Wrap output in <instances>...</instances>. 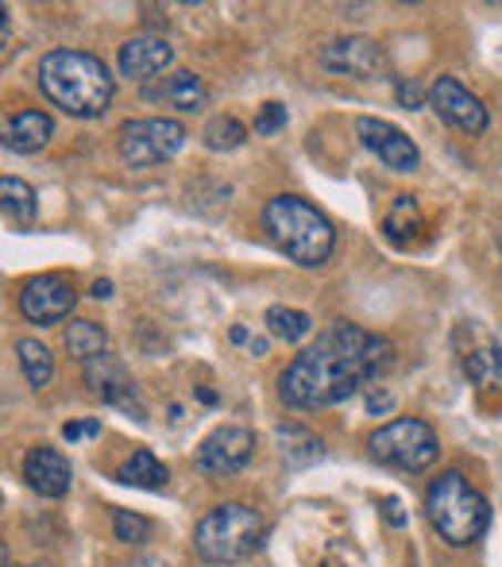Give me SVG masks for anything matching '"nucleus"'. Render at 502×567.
Segmentation results:
<instances>
[{"mask_svg":"<svg viewBox=\"0 0 502 567\" xmlns=\"http://www.w3.org/2000/svg\"><path fill=\"white\" fill-rule=\"evenodd\" d=\"M390 363H395V343L387 337L360 324H332L294 355V363L278 379V394L290 410H325L363 390Z\"/></svg>","mask_w":502,"mask_h":567,"instance_id":"nucleus-1","label":"nucleus"},{"mask_svg":"<svg viewBox=\"0 0 502 567\" xmlns=\"http://www.w3.org/2000/svg\"><path fill=\"white\" fill-rule=\"evenodd\" d=\"M39 90L62 113L93 120L113 101V78L105 62L90 51H47L39 59Z\"/></svg>","mask_w":502,"mask_h":567,"instance_id":"nucleus-2","label":"nucleus"},{"mask_svg":"<svg viewBox=\"0 0 502 567\" xmlns=\"http://www.w3.org/2000/svg\"><path fill=\"white\" fill-rule=\"evenodd\" d=\"M263 231L267 239L298 267H321L329 262L332 247H337V228L321 209L306 202V197H270L263 209Z\"/></svg>","mask_w":502,"mask_h":567,"instance_id":"nucleus-3","label":"nucleus"},{"mask_svg":"<svg viewBox=\"0 0 502 567\" xmlns=\"http://www.w3.org/2000/svg\"><path fill=\"white\" fill-rule=\"evenodd\" d=\"M426 514L433 522V529L441 533V540H449L452 548H468L488 533L491 525V506L460 471H444L441 478H433L426 491Z\"/></svg>","mask_w":502,"mask_h":567,"instance_id":"nucleus-4","label":"nucleus"},{"mask_svg":"<svg viewBox=\"0 0 502 567\" xmlns=\"http://www.w3.org/2000/svg\"><path fill=\"white\" fill-rule=\"evenodd\" d=\"M263 540V517L255 506L225 502L209 509L194 529V553L209 564H236L248 560Z\"/></svg>","mask_w":502,"mask_h":567,"instance_id":"nucleus-5","label":"nucleus"},{"mask_svg":"<svg viewBox=\"0 0 502 567\" xmlns=\"http://www.w3.org/2000/svg\"><path fill=\"white\" fill-rule=\"evenodd\" d=\"M371 455L398 471H426L441 455V441L421 417H398L371 436Z\"/></svg>","mask_w":502,"mask_h":567,"instance_id":"nucleus-6","label":"nucleus"},{"mask_svg":"<svg viewBox=\"0 0 502 567\" xmlns=\"http://www.w3.org/2000/svg\"><path fill=\"white\" fill-rule=\"evenodd\" d=\"M186 143V127L171 116H151V120H127L121 127V158L135 171H147L166 158H174Z\"/></svg>","mask_w":502,"mask_h":567,"instance_id":"nucleus-7","label":"nucleus"},{"mask_svg":"<svg viewBox=\"0 0 502 567\" xmlns=\"http://www.w3.org/2000/svg\"><path fill=\"white\" fill-rule=\"evenodd\" d=\"M252 452H255V433H252V429L221 425L202 441L194 463H197V471H202V475L225 478V475H236L240 467H248Z\"/></svg>","mask_w":502,"mask_h":567,"instance_id":"nucleus-8","label":"nucleus"},{"mask_svg":"<svg viewBox=\"0 0 502 567\" xmlns=\"http://www.w3.org/2000/svg\"><path fill=\"white\" fill-rule=\"evenodd\" d=\"M356 135H360V143L379 158L382 166H390V171H398V174L418 171L421 151L398 124L379 120V116H360V120H356Z\"/></svg>","mask_w":502,"mask_h":567,"instance_id":"nucleus-9","label":"nucleus"},{"mask_svg":"<svg viewBox=\"0 0 502 567\" xmlns=\"http://www.w3.org/2000/svg\"><path fill=\"white\" fill-rule=\"evenodd\" d=\"M78 293L74 282L62 275H39L31 278L20 290V313L28 317L31 324H59L74 313Z\"/></svg>","mask_w":502,"mask_h":567,"instance_id":"nucleus-10","label":"nucleus"},{"mask_svg":"<svg viewBox=\"0 0 502 567\" xmlns=\"http://www.w3.org/2000/svg\"><path fill=\"white\" fill-rule=\"evenodd\" d=\"M429 105L437 109V116H441L444 124L460 127V132H468V135L488 132V109H483V101L475 97L472 90H464L457 78H449V74L437 78V82L429 85Z\"/></svg>","mask_w":502,"mask_h":567,"instance_id":"nucleus-11","label":"nucleus"},{"mask_svg":"<svg viewBox=\"0 0 502 567\" xmlns=\"http://www.w3.org/2000/svg\"><path fill=\"white\" fill-rule=\"evenodd\" d=\"M85 382H90V390L105 405H116V410H135V417L143 421V405H140V398H135V382H132L127 367L116 355H109V351H105V355L90 359V363H85Z\"/></svg>","mask_w":502,"mask_h":567,"instance_id":"nucleus-12","label":"nucleus"},{"mask_svg":"<svg viewBox=\"0 0 502 567\" xmlns=\"http://www.w3.org/2000/svg\"><path fill=\"white\" fill-rule=\"evenodd\" d=\"M321 62L329 74L340 78H376L382 70V51L376 39L368 35H348V39H332L329 47H321Z\"/></svg>","mask_w":502,"mask_h":567,"instance_id":"nucleus-13","label":"nucleus"},{"mask_svg":"<svg viewBox=\"0 0 502 567\" xmlns=\"http://www.w3.org/2000/svg\"><path fill=\"white\" fill-rule=\"evenodd\" d=\"M464 332L472 340L460 348V363H464V374L483 390L502 386V348L491 332H483L480 324H464Z\"/></svg>","mask_w":502,"mask_h":567,"instance_id":"nucleus-14","label":"nucleus"},{"mask_svg":"<svg viewBox=\"0 0 502 567\" xmlns=\"http://www.w3.org/2000/svg\"><path fill=\"white\" fill-rule=\"evenodd\" d=\"M23 478H28L31 491L43 494V498H62V494L70 491V483H74V471H70V460L59 449L39 444V449H31L28 460H23Z\"/></svg>","mask_w":502,"mask_h":567,"instance_id":"nucleus-15","label":"nucleus"},{"mask_svg":"<svg viewBox=\"0 0 502 567\" xmlns=\"http://www.w3.org/2000/svg\"><path fill=\"white\" fill-rule=\"evenodd\" d=\"M143 101L163 109H178V113H202L209 105V90H205V82L197 74L178 70V74H166L158 82L143 85Z\"/></svg>","mask_w":502,"mask_h":567,"instance_id":"nucleus-16","label":"nucleus"},{"mask_svg":"<svg viewBox=\"0 0 502 567\" xmlns=\"http://www.w3.org/2000/svg\"><path fill=\"white\" fill-rule=\"evenodd\" d=\"M171 59H174V51L166 47V39L135 35L121 47L116 66H121V74L132 78V82H151V78L163 74V70L171 66Z\"/></svg>","mask_w":502,"mask_h":567,"instance_id":"nucleus-17","label":"nucleus"},{"mask_svg":"<svg viewBox=\"0 0 502 567\" xmlns=\"http://www.w3.org/2000/svg\"><path fill=\"white\" fill-rule=\"evenodd\" d=\"M51 132H54V120L47 113H39V109H23V113H16L8 120L4 127V147L16 151V155H35V151H43L47 143H51Z\"/></svg>","mask_w":502,"mask_h":567,"instance_id":"nucleus-18","label":"nucleus"},{"mask_svg":"<svg viewBox=\"0 0 502 567\" xmlns=\"http://www.w3.org/2000/svg\"><path fill=\"white\" fill-rule=\"evenodd\" d=\"M166 478H171V471H166V463L151 449H135L121 463V483L140 486V491H163Z\"/></svg>","mask_w":502,"mask_h":567,"instance_id":"nucleus-19","label":"nucleus"},{"mask_svg":"<svg viewBox=\"0 0 502 567\" xmlns=\"http://www.w3.org/2000/svg\"><path fill=\"white\" fill-rule=\"evenodd\" d=\"M426 228V220H421V209L413 197H395V205H390L387 220H382V231L390 236V244L398 247H410L413 239H418V231Z\"/></svg>","mask_w":502,"mask_h":567,"instance_id":"nucleus-20","label":"nucleus"},{"mask_svg":"<svg viewBox=\"0 0 502 567\" xmlns=\"http://www.w3.org/2000/svg\"><path fill=\"white\" fill-rule=\"evenodd\" d=\"M35 189L28 186L23 178H0V213H8V220L16 225H35Z\"/></svg>","mask_w":502,"mask_h":567,"instance_id":"nucleus-21","label":"nucleus"},{"mask_svg":"<svg viewBox=\"0 0 502 567\" xmlns=\"http://www.w3.org/2000/svg\"><path fill=\"white\" fill-rule=\"evenodd\" d=\"M278 452L290 467H309L314 460H321V441L301 425H278Z\"/></svg>","mask_w":502,"mask_h":567,"instance_id":"nucleus-22","label":"nucleus"},{"mask_svg":"<svg viewBox=\"0 0 502 567\" xmlns=\"http://www.w3.org/2000/svg\"><path fill=\"white\" fill-rule=\"evenodd\" d=\"M62 343H66L70 355H78V359H85V363H90V359L105 355L109 332L101 329L98 321H70L66 332H62Z\"/></svg>","mask_w":502,"mask_h":567,"instance_id":"nucleus-23","label":"nucleus"},{"mask_svg":"<svg viewBox=\"0 0 502 567\" xmlns=\"http://www.w3.org/2000/svg\"><path fill=\"white\" fill-rule=\"evenodd\" d=\"M263 324H267L270 337L286 340V343H298V340H306L309 332H314V321H309V313H301V309H290V306H270L267 317H263Z\"/></svg>","mask_w":502,"mask_h":567,"instance_id":"nucleus-24","label":"nucleus"},{"mask_svg":"<svg viewBox=\"0 0 502 567\" xmlns=\"http://www.w3.org/2000/svg\"><path fill=\"white\" fill-rule=\"evenodd\" d=\"M16 355H20V367H23V374H28L31 386L43 390L47 382H51V374H54V355H51V348H47V343L23 337L20 343H16Z\"/></svg>","mask_w":502,"mask_h":567,"instance_id":"nucleus-25","label":"nucleus"},{"mask_svg":"<svg viewBox=\"0 0 502 567\" xmlns=\"http://www.w3.org/2000/svg\"><path fill=\"white\" fill-rule=\"evenodd\" d=\"M202 140H205V147H209V151H233V147H240V143L248 140V127H244L236 116H213L209 124H205Z\"/></svg>","mask_w":502,"mask_h":567,"instance_id":"nucleus-26","label":"nucleus"},{"mask_svg":"<svg viewBox=\"0 0 502 567\" xmlns=\"http://www.w3.org/2000/svg\"><path fill=\"white\" fill-rule=\"evenodd\" d=\"M113 533H116V540H124V545H147L151 533H155V525H151L143 514L116 509V514H113Z\"/></svg>","mask_w":502,"mask_h":567,"instance_id":"nucleus-27","label":"nucleus"},{"mask_svg":"<svg viewBox=\"0 0 502 567\" xmlns=\"http://www.w3.org/2000/svg\"><path fill=\"white\" fill-rule=\"evenodd\" d=\"M286 127V105H278V101H267V105L259 109V116H255V132L259 135H275Z\"/></svg>","mask_w":502,"mask_h":567,"instance_id":"nucleus-28","label":"nucleus"},{"mask_svg":"<svg viewBox=\"0 0 502 567\" xmlns=\"http://www.w3.org/2000/svg\"><path fill=\"white\" fill-rule=\"evenodd\" d=\"M62 436H66L70 444L82 441V436H101V421H70V425L62 429Z\"/></svg>","mask_w":502,"mask_h":567,"instance_id":"nucleus-29","label":"nucleus"},{"mask_svg":"<svg viewBox=\"0 0 502 567\" xmlns=\"http://www.w3.org/2000/svg\"><path fill=\"white\" fill-rule=\"evenodd\" d=\"M398 101H402L406 109H418V105H421V90H418L413 82H410V85L402 82V85H398Z\"/></svg>","mask_w":502,"mask_h":567,"instance_id":"nucleus-30","label":"nucleus"},{"mask_svg":"<svg viewBox=\"0 0 502 567\" xmlns=\"http://www.w3.org/2000/svg\"><path fill=\"white\" fill-rule=\"evenodd\" d=\"M382 509H387V522H390V525H406L402 502H398V498H387V502H382Z\"/></svg>","mask_w":502,"mask_h":567,"instance_id":"nucleus-31","label":"nucleus"},{"mask_svg":"<svg viewBox=\"0 0 502 567\" xmlns=\"http://www.w3.org/2000/svg\"><path fill=\"white\" fill-rule=\"evenodd\" d=\"M109 293H113V282H109V278H98V282H93V298H109Z\"/></svg>","mask_w":502,"mask_h":567,"instance_id":"nucleus-32","label":"nucleus"},{"mask_svg":"<svg viewBox=\"0 0 502 567\" xmlns=\"http://www.w3.org/2000/svg\"><path fill=\"white\" fill-rule=\"evenodd\" d=\"M371 413H376V410H390V394H382V398H371Z\"/></svg>","mask_w":502,"mask_h":567,"instance_id":"nucleus-33","label":"nucleus"},{"mask_svg":"<svg viewBox=\"0 0 502 567\" xmlns=\"http://www.w3.org/2000/svg\"><path fill=\"white\" fill-rule=\"evenodd\" d=\"M197 398H202V402H205V405H217V394H213V390H205V386H202V390H197Z\"/></svg>","mask_w":502,"mask_h":567,"instance_id":"nucleus-34","label":"nucleus"},{"mask_svg":"<svg viewBox=\"0 0 502 567\" xmlns=\"http://www.w3.org/2000/svg\"><path fill=\"white\" fill-rule=\"evenodd\" d=\"M252 355H267V340H252Z\"/></svg>","mask_w":502,"mask_h":567,"instance_id":"nucleus-35","label":"nucleus"},{"mask_svg":"<svg viewBox=\"0 0 502 567\" xmlns=\"http://www.w3.org/2000/svg\"><path fill=\"white\" fill-rule=\"evenodd\" d=\"M0 567H16V564H12V556H8V548H4V545H0Z\"/></svg>","mask_w":502,"mask_h":567,"instance_id":"nucleus-36","label":"nucleus"},{"mask_svg":"<svg viewBox=\"0 0 502 567\" xmlns=\"http://www.w3.org/2000/svg\"><path fill=\"white\" fill-rule=\"evenodd\" d=\"M233 340H236V343H244V340H248V329H240V324H236V329H233Z\"/></svg>","mask_w":502,"mask_h":567,"instance_id":"nucleus-37","label":"nucleus"},{"mask_svg":"<svg viewBox=\"0 0 502 567\" xmlns=\"http://www.w3.org/2000/svg\"><path fill=\"white\" fill-rule=\"evenodd\" d=\"M4 23H8V8L0 4V28H4Z\"/></svg>","mask_w":502,"mask_h":567,"instance_id":"nucleus-38","label":"nucleus"}]
</instances>
